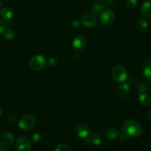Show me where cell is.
Returning <instances> with one entry per match:
<instances>
[{
	"instance_id": "cell-1",
	"label": "cell",
	"mask_w": 151,
	"mask_h": 151,
	"mask_svg": "<svg viewBox=\"0 0 151 151\" xmlns=\"http://www.w3.org/2000/svg\"><path fill=\"white\" fill-rule=\"evenodd\" d=\"M123 134L131 138H137L142 133V127L137 121L126 120L122 126Z\"/></svg>"
},
{
	"instance_id": "cell-2",
	"label": "cell",
	"mask_w": 151,
	"mask_h": 151,
	"mask_svg": "<svg viewBox=\"0 0 151 151\" xmlns=\"http://www.w3.org/2000/svg\"><path fill=\"white\" fill-rule=\"evenodd\" d=\"M46 65H47V59L42 55H36L30 58L29 61V66L30 69L35 71L44 69Z\"/></svg>"
},
{
	"instance_id": "cell-3",
	"label": "cell",
	"mask_w": 151,
	"mask_h": 151,
	"mask_svg": "<svg viewBox=\"0 0 151 151\" xmlns=\"http://www.w3.org/2000/svg\"><path fill=\"white\" fill-rule=\"evenodd\" d=\"M112 78L115 82L121 83L127 79V73L125 68L122 65H116L111 72Z\"/></svg>"
},
{
	"instance_id": "cell-4",
	"label": "cell",
	"mask_w": 151,
	"mask_h": 151,
	"mask_svg": "<svg viewBox=\"0 0 151 151\" xmlns=\"http://www.w3.org/2000/svg\"><path fill=\"white\" fill-rule=\"evenodd\" d=\"M36 120L33 116L26 115L20 119L19 122V127L23 130H31L36 125Z\"/></svg>"
},
{
	"instance_id": "cell-5",
	"label": "cell",
	"mask_w": 151,
	"mask_h": 151,
	"mask_svg": "<svg viewBox=\"0 0 151 151\" xmlns=\"http://www.w3.org/2000/svg\"><path fill=\"white\" fill-rule=\"evenodd\" d=\"M15 147L17 151H30L31 143L27 137L22 136L16 142Z\"/></svg>"
},
{
	"instance_id": "cell-6",
	"label": "cell",
	"mask_w": 151,
	"mask_h": 151,
	"mask_svg": "<svg viewBox=\"0 0 151 151\" xmlns=\"http://www.w3.org/2000/svg\"><path fill=\"white\" fill-rule=\"evenodd\" d=\"M100 21L102 24H105V25H109L111 24L113 22L115 21V14L110 10H105L103 11L100 14L99 16Z\"/></svg>"
},
{
	"instance_id": "cell-7",
	"label": "cell",
	"mask_w": 151,
	"mask_h": 151,
	"mask_svg": "<svg viewBox=\"0 0 151 151\" xmlns=\"http://www.w3.org/2000/svg\"><path fill=\"white\" fill-rule=\"evenodd\" d=\"M86 45V38L84 36H77L74 38L72 43L73 50L75 52H79L85 47Z\"/></svg>"
},
{
	"instance_id": "cell-8",
	"label": "cell",
	"mask_w": 151,
	"mask_h": 151,
	"mask_svg": "<svg viewBox=\"0 0 151 151\" xmlns=\"http://www.w3.org/2000/svg\"><path fill=\"white\" fill-rule=\"evenodd\" d=\"M81 22L83 25L88 27H92L95 26L97 23L96 17L95 15L91 14H86L83 15L81 19Z\"/></svg>"
},
{
	"instance_id": "cell-9",
	"label": "cell",
	"mask_w": 151,
	"mask_h": 151,
	"mask_svg": "<svg viewBox=\"0 0 151 151\" xmlns=\"http://www.w3.org/2000/svg\"><path fill=\"white\" fill-rule=\"evenodd\" d=\"M75 132L79 137L85 139V138L88 137L91 134V129L87 124H79L76 127Z\"/></svg>"
},
{
	"instance_id": "cell-10",
	"label": "cell",
	"mask_w": 151,
	"mask_h": 151,
	"mask_svg": "<svg viewBox=\"0 0 151 151\" xmlns=\"http://www.w3.org/2000/svg\"><path fill=\"white\" fill-rule=\"evenodd\" d=\"M130 92V86L127 84H122L116 89V95L119 98L124 99L128 96Z\"/></svg>"
},
{
	"instance_id": "cell-11",
	"label": "cell",
	"mask_w": 151,
	"mask_h": 151,
	"mask_svg": "<svg viewBox=\"0 0 151 151\" xmlns=\"http://www.w3.org/2000/svg\"><path fill=\"white\" fill-rule=\"evenodd\" d=\"M142 14L145 17L150 18L151 17V0H147L142 4V8H141Z\"/></svg>"
},
{
	"instance_id": "cell-12",
	"label": "cell",
	"mask_w": 151,
	"mask_h": 151,
	"mask_svg": "<svg viewBox=\"0 0 151 151\" xmlns=\"http://www.w3.org/2000/svg\"><path fill=\"white\" fill-rule=\"evenodd\" d=\"M1 17L5 21H9V20L12 19L13 17L14 16V12L13 9L10 8H4L1 10Z\"/></svg>"
},
{
	"instance_id": "cell-13",
	"label": "cell",
	"mask_w": 151,
	"mask_h": 151,
	"mask_svg": "<svg viewBox=\"0 0 151 151\" xmlns=\"http://www.w3.org/2000/svg\"><path fill=\"white\" fill-rule=\"evenodd\" d=\"M14 136L13 133L11 132L6 131L4 133L3 136H2V143L5 145V146H11L14 144Z\"/></svg>"
},
{
	"instance_id": "cell-14",
	"label": "cell",
	"mask_w": 151,
	"mask_h": 151,
	"mask_svg": "<svg viewBox=\"0 0 151 151\" xmlns=\"http://www.w3.org/2000/svg\"><path fill=\"white\" fill-rule=\"evenodd\" d=\"M120 132L116 128H110L106 132V137L109 140H116L120 137Z\"/></svg>"
},
{
	"instance_id": "cell-15",
	"label": "cell",
	"mask_w": 151,
	"mask_h": 151,
	"mask_svg": "<svg viewBox=\"0 0 151 151\" xmlns=\"http://www.w3.org/2000/svg\"><path fill=\"white\" fill-rule=\"evenodd\" d=\"M136 26H137L138 30L141 33H146L148 30V27H149L147 22L144 19H139L137 21Z\"/></svg>"
},
{
	"instance_id": "cell-16",
	"label": "cell",
	"mask_w": 151,
	"mask_h": 151,
	"mask_svg": "<svg viewBox=\"0 0 151 151\" xmlns=\"http://www.w3.org/2000/svg\"><path fill=\"white\" fill-rule=\"evenodd\" d=\"M139 102L144 106L149 105L151 101L150 97L147 93L139 94Z\"/></svg>"
},
{
	"instance_id": "cell-17",
	"label": "cell",
	"mask_w": 151,
	"mask_h": 151,
	"mask_svg": "<svg viewBox=\"0 0 151 151\" xmlns=\"http://www.w3.org/2000/svg\"><path fill=\"white\" fill-rule=\"evenodd\" d=\"M106 6V3L104 0H95L94 2V10L96 12H100L102 11Z\"/></svg>"
},
{
	"instance_id": "cell-18",
	"label": "cell",
	"mask_w": 151,
	"mask_h": 151,
	"mask_svg": "<svg viewBox=\"0 0 151 151\" xmlns=\"http://www.w3.org/2000/svg\"><path fill=\"white\" fill-rule=\"evenodd\" d=\"M90 140H91V143L97 146V145H101V142H102V138L100 135L97 134V133H94V134H92L91 136Z\"/></svg>"
},
{
	"instance_id": "cell-19",
	"label": "cell",
	"mask_w": 151,
	"mask_h": 151,
	"mask_svg": "<svg viewBox=\"0 0 151 151\" xmlns=\"http://www.w3.org/2000/svg\"><path fill=\"white\" fill-rule=\"evenodd\" d=\"M4 38L7 40H13L15 36V32H14V30L11 28L6 29L4 32Z\"/></svg>"
},
{
	"instance_id": "cell-20",
	"label": "cell",
	"mask_w": 151,
	"mask_h": 151,
	"mask_svg": "<svg viewBox=\"0 0 151 151\" xmlns=\"http://www.w3.org/2000/svg\"><path fill=\"white\" fill-rule=\"evenodd\" d=\"M126 7L130 9H134L138 6V0H125L124 1Z\"/></svg>"
},
{
	"instance_id": "cell-21",
	"label": "cell",
	"mask_w": 151,
	"mask_h": 151,
	"mask_svg": "<svg viewBox=\"0 0 151 151\" xmlns=\"http://www.w3.org/2000/svg\"><path fill=\"white\" fill-rule=\"evenodd\" d=\"M55 151H71V148L67 144H61L56 147Z\"/></svg>"
},
{
	"instance_id": "cell-22",
	"label": "cell",
	"mask_w": 151,
	"mask_h": 151,
	"mask_svg": "<svg viewBox=\"0 0 151 151\" xmlns=\"http://www.w3.org/2000/svg\"><path fill=\"white\" fill-rule=\"evenodd\" d=\"M48 63L49 65H50L51 67H53V68H57V67H59V61L56 58L51 57L49 59Z\"/></svg>"
},
{
	"instance_id": "cell-23",
	"label": "cell",
	"mask_w": 151,
	"mask_h": 151,
	"mask_svg": "<svg viewBox=\"0 0 151 151\" xmlns=\"http://www.w3.org/2000/svg\"><path fill=\"white\" fill-rule=\"evenodd\" d=\"M142 73H143V76L145 79L149 80L150 82H151V70L143 68Z\"/></svg>"
},
{
	"instance_id": "cell-24",
	"label": "cell",
	"mask_w": 151,
	"mask_h": 151,
	"mask_svg": "<svg viewBox=\"0 0 151 151\" xmlns=\"http://www.w3.org/2000/svg\"><path fill=\"white\" fill-rule=\"evenodd\" d=\"M147 91H148L147 87L146 85H143V84H142V85H139V88H138V92H139V94L146 93Z\"/></svg>"
},
{
	"instance_id": "cell-25",
	"label": "cell",
	"mask_w": 151,
	"mask_h": 151,
	"mask_svg": "<svg viewBox=\"0 0 151 151\" xmlns=\"http://www.w3.org/2000/svg\"><path fill=\"white\" fill-rule=\"evenodd\" d=\"M32 140L33 142H39L42 140V135L41 133H36L32 136Z\"/></svg>"
},
{
	"instance_id": "cell-26",
	"label": "cell",
	"mask_w": 151,
	"mask_h": 151,
	"mask_svg": "<svg viewBox=\"0 0 151 151\" xmlns=\"http://www.w3.org/2000/svg\"><path fill=\"white\" fill-rule=\"evenodd\" d=\"M143 68L151 70V59H147L143 62Z\"/></svg>"
},
{
	"instance_id": "cell-27",
	"label": "cell",
	"mask_w": 151,
	"mask_h": 151,
	"mask_svg": "<svg viewBox=\"0 0 151 151\" xmlns=\"http://www.w3.org/2000/svg\"><path fill=\"white\" fill-rule=\"evenodd\" d=\"M70 24V27L73 29H77L80 25V22L78 20H73Z\"/></svg>"
},
{
	"instance_id": "cell-28",
	"label": "cell",
	"mask_w": 151,
	"mask_h": 151,
	"mask_svg": "<svg viewBox=\"0 0 151 151\" xmlns=\"http://www.w3.org/2000/svg\"><path fill=\"white\" fill-rule=\"evenodd\" d=\"M6 28V23L5 21H0V34H2L5 32Z\"/></svg>"
},
{
	"instance_id": "cell-29",
	"label": "cell",
	"mask_w": 151,
	"mask_h": 151,
	"mask_svg": "<svg viewBox=\"0 0 151 151\" xmlns=\"http://www.w3.org/2000/svg\"><path fill=\"white\" fill-rule=\"evenodd\" d=\"M0 151H7V147L3 143H0Z\"/></svg>"
},
{
	"instance_id": "cell-30",
	"label": "cell",
	"mask_w": 151,
	"mask_h": 151,
	"mask_svg": "<svg viewBox=\"0 0 151 151\" xmlns=\"http://www.w3.org/2000/svg\"><path fill=\"white\" fill-rule=\"evenodd\" d=\"M84 139V143L85 144V145H89L90 143H91V140H90V138L88 137H86Z\"/></svg>"
},
{
	"instance_id": "cell-31",
	"label": "cell",
	"mask_w": 151,
	"mask_h": 151,
	"mask_svg": "<svg viewBox=\"0 0 151 151\" xmlns=\"http://www.w3.org/2000/svg\"><path fill=\"white\" fill-rule=\"evenodd\" d=\"M74 56H76V58H79L80 55H79V52H75V54H74Z\"/></svg>"
},
{
	"instance_id": "cell-32",
	"label": "cell",
	"mask_w": 151,
	"mask_h": 151,
	"mask_svg": "<svg viewBox=\"0 0 151 151\" xmlns=\"http://www.w3.org/2000/svg\"><path fill=\"white\" fill-rule=\"evenodd\" d=\"M2 6H3V2H1V1H0V8H2Z\"/></svg>"
},
{
	"instance_id": "cell-33",
	"label": "cell",
	"mask_w": 151,
	"mask_h": 151,
	"mask_svg": "<svg viewBox=\"0 0 151 151\" xmlns=\"http://www.w3.org/2000/svg\"><path fill=\"white\" fill-rule=\"evenodd\" d=\"M148 119H149L151 121V113L148 114Z\"/></svg>"
},
{
	"instance_id": "cell-34",
	"label": "cell",
	"mask_w": 151,
	"mask_h": 151,
	"mask_svg": "<svg viewBox=\"0 0 151 151\" xmlns=\"http://www.w3.org/2000/svg\"><path fill=\"white\" fill-rule=\"evenodd\" d=\"M0 137H1V136H0Z\"/></svg>"
}]
</instances>
